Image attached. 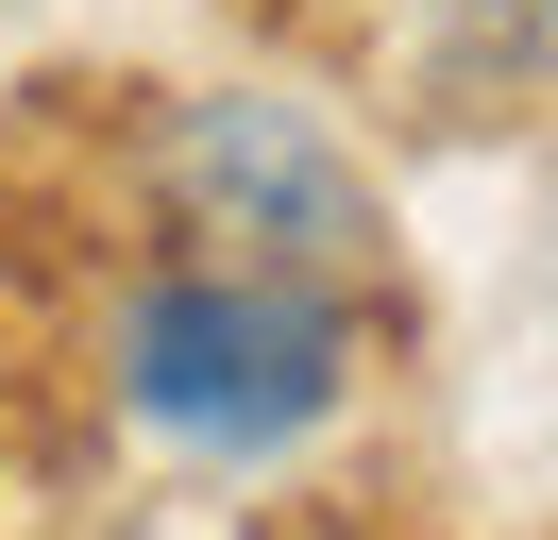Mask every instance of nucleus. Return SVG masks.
<instances>
[{
	"label": "nucleus",
	"instance_id": "nucleus-1",
	"mask_svg": "<svg viewBox=\"0 0 558 540\" xmlns=\"http://www.w3.org/2000/svg\"><path fill=\"white\" fill-rule=\"evenodd\" d=\"M355 371V321L339 287H305V270H170V287H136V321H119V389H136L153 439H186V456H271V439H305L322 405H339Z\"/></svg>",
	"mask_w": 558,
	"mask_h": 540
},
{
	"label": "nucleus",
	"instance_id": "nucleus-2",
	"mask_svg": "<svg viewBox=\"0 0 558 540\" xmlns=\"http://www.w3.org/2000/svg\"><path fill=\"white\" fill-rule=\"evenodd\" d=\"M153 169H170V220L204 236L220 270H305V287H355V270H373V236H389V220H373V169H355L305 101H254V85L186 101V119L153 135Z\"/></svg>",
	"mask_w": 558,
	"mask_h": 540
},
{
	"label": "nucleus",
	"instance_id": "nucleus-3",
	"mask_svg": "<svg viewBox=\"0 0 558 540\" xmlns=\"http://www.w3.org/2000/svg\"><path fill=\"white\" fill-rule=\"evenodd\" d=\"M558 68V0H457V85H542Z\"/></svg>",
	"mask_w": 558,
	"mask_h": 540
}]
</instances>
